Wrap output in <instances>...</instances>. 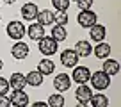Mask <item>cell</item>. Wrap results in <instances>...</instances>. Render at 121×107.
Segmentation results:
<instances>
[{
	"label": "cell",
	"mask_w": 121,
	"mask_h": 107,
	"mask_svg": "<svg viewBox=\"0 0 121 107\" xmlns=\"http://www.w3.org/2000/svg\"><path fill=\"white\" fill-rule=\"evenodd\" d=\"M38 48H39V52H41L43 55L50 57V55H53V54L59 50V43H57L52 36H45V38H41L38 41Z\"/></svg>",
	"instance_id": "1"
},
{
	"label": "cell",
	"mask_w": 121,
	"mask_h": 107,
	"mask_svg": "<svg viewBox=\"0 0 121 107\" xmlns=\"http://www.w3.org/2000/svg\"><path fill=\"white\" fill-rule=\"evenodd\" d=\"M5 32H7V36L11 39L20 41V39H23V36L27 34V29H25V25H23V22H20V20H13V22L7 23Z\"/></svg>",
	"instance_id": "2"
},
{
	"label": "cell",
	"mask_w": 121,
	"mask_h": 107,
	"mask_svg": "<svg viewBox=\"0 0 121 107\" xmlns=\"http://www.w3.org/2000/svg\"><path fill=\"white\" fill-rule=\"evenodd\" d=\"M89 80H91V86H93L95 89H98V91H103V89H107L110 86V77L107 75L105 71H102V70L91 73Z\"/></svg>",
	"instance_id": "3"
},
{
	"label": "cell",
	"mask_w": 121,
	"mask_h": 107,
	"mask_svg": "<svg viewBox=\"0 0 121 107\" xmlns=\"http://www.w3.org/2000/svg\"><path fill=\"white\" fill-rule=\"evenodd\" d=\"M77 22H78L80 27L89 29V27H93L95 23H98V16H96V13L91 11V9L89 11H80V14L77 16Z\"/></svg>",
	"instance_id": "4"
},
{
	"label": "cell",
	"mask_w": 121,
	"mask_h": 107,
	"mask_svg": "<svg viewBox=\"0 0 121 107\" xmlns=\"http://www.w3.org/2000/svg\"><path fill=\"white\" fill-rule=\"evenodd\" d=\"M77 62H78V55L75 54V50L73 48L62 50V54H60V64L64 68H75Z\"/></svg>",
	"instance_id": "5"
},
{
	"label": "cell",
	"mask_w": 121,
	"mask_h": 107,
	"mask_svg": "<svg viewBox=\"0 0 121 107\" xmlns=\"http://www.w3.org/2000/svg\"><path fill=\"white\" fill-rule=\"evenodd\" d=\"M89 77H91V71L87 66H75L73 68V75H71V80L77 82V84H86L89 82Z\"/></svg>",
	"instance_id": "6"
},
{
	"label": "cell",
	"mask_w": 121,
	"mask_h": 107,
	"mask_svg": "<svg viewBox=\"0 0 121 107\" xmlns=\"http://www.w3.org/2000/svg\"><path fill=\"white\" fill-rule=\"evenodd\" d=\"M53 88L59 93L68 91V89L71 88V77H69L68 73H59V75H55V79H53Z\"/></svg>",
	"instance_id": "7"
},
{
	"label": "cell",
	"mask_w": 121,
	"mask_h": 107,
	"mask_svg": "<svg viewBox=\"0 0 121 107\" xmlns=\"http://www.w3.org/2000/svg\"><path fill=\"white\" fill-rule=\"evenodd\" d=\"M20 13H22L23 20H27V22H34L36 16H38V13H39V9H38V5H36L34 2H27V4L22 5Z\"/></svg>",
	"instance_id": "8"
},
{
	"label": "cell",
	"mask_w": 121,
	"mask_h": 107,
	"mask_svg": "<svg viewBox=\"0 0 121 107\" xmlns=\"http://www.w3.org/2000/svg\"><path fill=\"white\" fill-rule=\"evenodd\" d=\"M11 107H27L29 105V95L25 91H13V95L9 96Z\"/></svg>",
	"instance_id": "9"
},
{
	"label": "cell",
	"mask_w": 121,
	"mask_h": 107,
	"mask_svg": "<svg viewBox=\"0 0 121 107\" xmlns=\"http://www.w3.org/2000/svg\"><path fill=\"white\" fill-rule=\"evenodd\" d=\"M11 54H13V57L18 59V61H23V59L29 55V45L23 41H16L14 45L11 46Z\"/></svg>",
	"instance_id": "10"
},
{
	"label": "cell",
	"mask_w": 121,
	"mask_h": 107,
	"mask_svg": "<svg viewBox=\"0 0 121 107\" xmlns=\"http://www.w3.org/2000/svg\"><path fill=\"white\" fill-rule=\"evenodd\" d=\"M105 34H107V29L105 25H100V23H95L93 27H89V38L93 39V41L100 43L105 39Z\"/></svg>",
	"instance_id": "11"
},
{
	"label": "cell",
	"mask_w": 121,
	"mask_h": 107,
	"mask_svg": "<svg viewBox=\"0 0 121 107\" xmlns=\"http://www.w3.org/2000/svg\"><path fill=\"white\" fill-rule=\"evenodd\" d=\"M75 96H77V100H78L80 103H87L91 100V96H93V89L87 84H78V88H77V91H75Z\"/></svg>",
	"instance_id": "12"
},
{
	"label": "cell",
	"mask_w": 121,
	"mask_h": 107,
	"mask_svg": "<svg viewBox=\"0 0 121 107\" xmlns=\"http://www.w3.org/2000/svg\"><path fill=\"white\" fill-rule=\"evenodd\" d=\"M27 86V80H25V75L23 73H13L11 79H9V88H13L14 91H22V89H25Z\"/></svg>",
	"instance_id": "13"
},
{
	"label": "cell",
	"mask_w": 121,
	"mask_h": 107,
	"mask_svg": "<svg viewBox=\"0 0 121 107\" xmlns=\"http://www.w3.org/2000/svg\"><path fill=\"white\" fill-rule=\"evenodd\" d=\"M73 50H75V54L78 57H87V55L93 54V45H91L89 41H86V39H80V41H77V45H75Z\"/></svg>",
	"instance_id": "14"
},
{
	"label": "cell",
	"mask_w": 121,
	"mask_h": 107,
	"mask_svg": "<svg viewBox=\"0 0 121 107\" xmlns=\"http://www.w3.org/2000/svg\"><path fill=\"white\" fill-rule=\"evenodd\" d=\"M102 71H105L109 77H112V75H117L119 73V62L116 61V59H110V57H107L105 61H103V66H102Z\"/></svg>",
	"instance_id": "15"
},
{
	"label": "cell",
	"mask_w": 121,
	"mask_h": 107,
	"mask_svg": "<svg viewBox=\"0 0 121 107\" xmlns=\"http://www.w3.org/2000/svg\"><path fill=\"white\" fill-rule=\"evenodd\" d=\"M27 34H29L30 39L39 41L41 38H45V27L39 25V23H34V25H30L29 29H27Z\"/></svg>",
	"instance_id": "16"
},
{
	"label": "cell",
	"mask_w": 121,
	"mask_h": 107,
	"mask_svg": "<svg viewBox=\"0 0 121 107\" xmlns=\"http://www.w3.org/2000/svg\"><path fill=\"white\" fill-rule=\"evenodd\" d=\"M25 80H27V86H32V88H38V86L43 84V75L38 71V70H32L25 75Z\"/></svg>",
	"instance_id": "17"
},
{
	"label": "cell",
	"mask_w": 121,
	"mask_h": 107,
	"mask_svg": "<svg viewBox=\"0 0 121 107\" xmlns=\"http://www.w3.org/2000/svg\"><path fill=\"white\" fill-rule=\"evenodd\" d=\"M53 70H55V64H53V61H50V59H41V61L38 62V71L41 73L43 77L45 75H52Z\"/></svg>",
	"instance_id": "18"
},
{
	"label": "cell",
	"mask_w": 121,
	"mask_h": 107,
	"mask_svg": "<svg viewBox=\"0 0 121 107\" xmlns=\"http://www.w3.org/2000/svg\"><path fill=\"white\" fill-rule=\"evenodd\" d=\"M110 50H112V48H110V45H109V43L100 41L98 45L95 46V55H96L98 59H107V57L110 55Z\"/></svg>",
	"instance_id": "19"
},
{
	"label": "cell",
	"mask_w": 121,
	"mask_h": 107,
	"mask_svg": "<svg viewBox=\"0 0 121 107\" xmlns=\"http://www.w3.org/2000/svg\"><path fill=\"white\" fill-rule=\"evenodd\" d=\"M36 18H38V23H39V25H43V27L52 25V23H53V13L48 11V9H43V11L38 13Z\"/></svg>",
	"instance_id": "20"
},
{
	"label": "cell",
	"mask_w": 121,
	"mask_h": 107,
	"mask_svg": "<svg viewBox=\"0 0 121 107\" xmlns=\"http://www.w3.org/2000/svg\"><path fill=\"white\" fill-rule=\"evenodd\" d=\"M87 103H91L93 107H109V96H105L103 93H98V95L91 96V100Z\"/></svg>",
	"instance_id": "21"
},
{
	"label": "cell",
	"mask_w": 121,
	"mask_h": 107,
	"mask_svg": "<svg viewBox=\"0 0 121 107\" xmlns=\"http://www.w3.org/2000/svg\"><path fill=\"white\" fill-rule=\"evenodd\" d=\"M52 38L55 39L57 43L64 41V39L68 38V31H66V27L64 25H53L52 27Z\"/></svg>",
	"instance_id": "22"
},
{
	"label": "cell",
	"mask_w": 121,
	"mask_h": 107,
	"mask_svg": "<svg viewBox=\"0 0 121 107\" xmlns=\"http://www.w3.org/2000/svg\"><path fill=\"white\" fill-rule=\"evenodd\" d=\"M48 107H62L64 105V96L60 95V93H53V95L48 96Z\"/></svg>",
	"instance_id": "23"
},
{
	"label": "cell",
	"mask_w": 121,
	"mask_h": 107,
	"mask_svg": "<svg viewBox=\"0 0 121 107\" xmlns=\"http://www.w3.org/2000/svg\"><path fill=\"white\" fill-rule=\"evenodd\" d=\"M53 23L55 25H68V13L64 11H55L53 13Z\"/></svg>",
	"instance_id": "24"
},
{
	"label": "cell",
	"mask_w": 121,
	"mask_h": 107,
	"mask_svg": "<svg viewBox=\"0 0 121 107\" xmlns=\"http://www.w3.org/2000/svg\"><path fill=\"white\" fill-rule=\"evenodd\" d=\"M52 5L55 7V11H68L69 7V0H52Z\"/></svg>",
	"instance_id": "25"
},
{
	"label": "cell",
	"mask_w": 121,
	"mask_h": 107,
	"mask_svg": "<svg viewBox=\"0 0 121 107\" xmlns=\"http://www.w3.org/2000/svg\"><path fill=\"white\" fill-rule=\"evenodd\" d=\"M7 91H9V80L4 79V77H0V96L7 95Z\"/></svg>",
	"instance_id": "26"
},
{
	"label": "cell",
	"mask_w": 121,
	"mask_h": 107,
	"mask_svg": "<svg viewBox=\"0 0 121 107\" xmlns=\"http://www.w3.org/2000/svg\"><path fill=\"white\" fill-rule=\"evenodd\" d=\"M93 2H95V0H77L80 11H89L91 5H93Z\"/></svg>",
	"instance_id": "27"
},
{
	"label": "cell",
	"mask_w": 121,
	"mask_h": 107,
	"mask_svg": "<svg viewBox=\"0 0 121 107\" xmlns=\"http://www.w3.org/2000/svg\"><path fill=\"white\" fill-rule=\"evenodd\" d=\"M0 107H11V102H9L7 96H0Z\"/></svg>",
	"instance_id": "28"
},
{
	"label": "cell",
	"mask_w": 121,
	"mask_h": 107,
	"mask_svg": "<svg viewBox=\"0 0 121 107\" xmlns=\"http://www.w3.org/2000/svg\"><path fill=\"white\" fill-rule=\"evenodd\" d=\"M30 107H48V103H46V102H36V103H32Z\"/></svg>",
	"instance_id": "29"
},
{
	"label": "cell",
	"mask_w": 121,
	"mask_h": 107,
	"mask_svg": "<svg viewBox=\"0 0 121 107\" xmlns=\"http://www.w3.org/2000/svg\"><path fill=\"white\" fill-rule=\"evenodd\" d=\"M2 2H4V4H7V5H11V4H14L16 0H2Z\"/></svg>",
	"instance_id": "30"
},
{
	"label": "cell",
	"mask_w": 121,
	"mask_h": 107,
	"mask_svg": "<svg viewBox=\"0 0 121 107\" xmlns=\"http://www.w3.org/2000/svg\"><path fill=\"white\" fill-rule=\"evenodd\" d=\"M75 107H89V105H87V103H80V102H78V103H77Z\"/></svg>",
	"instance_id": "31"
},
{
	"label": "cell",
	"mask_w": 121,
	"mask_h": 107,
	"mask_svg": "<svg viewBox=\"0 0 121 107\" xmlns=\"http://www.w3.org/2000/svg\"><path fill=\"white\" fill-rule=\"evenodd\" d=\"M2 68H4V62H2V59H0V70H2Z\"/></svg>",
	"instance_id": "32"
},
{
	"label": "cell",
	"mask_w": 121,
	"mask_h": 107,
	"mask_svg": "<svg viewBox=\"0 0 121 107\" xmlns=\"http://www.w3.org/2000/svg\"><path fill=\"white\" fill-rule=\"evenodd\" d=\"M69 2H73V0H69ZM75 2H77V0H75Z\"/></svg>",
	"instance_id": "33"
},
{
	"label": "cell",
	"mask_w": 121,
	"mask_h": 107,
	"mask_svg": "<svg viewBox=\"0 0 121 107\" xmlns=\"http://www.w3.org/2000/svg\"><path fill=\"white\" fill-rule=\"evenodd\" d=\"M0 4H2V0H0Z\"/></svg>",
	"instance_id": "34"
},
{
	"label": "cell",
	"mask_w": 121,
	"mask_h": 107,
	"mask_svg": "<svg viewBox=\"0 0 121 107\" xmlns=\"http://www.w3.org/2000/svg\"><path fill=\"white\" fill-rule=\"evenodd\" d=\"M0 20H2V16H0Z\"/></svg>",
	"instance_id": "35"
}]
</instances>
